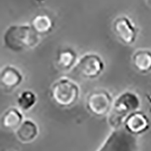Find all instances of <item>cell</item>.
I'll return each instance as SVG.
<instances>
[{
	"label": "cell",
	"mask_w": 151,
	"mask_h": 151,
	"mask_svg": "<svg viewBox=\"0 0 151 151\" xmlns=\"http://www.w3.org/2000/svg\"><path fill=\"white\" fill-rule=\"evenodd\" d=\"M113 30L119 39L125 45H132L138 35V30L135 24L126 16L116 18L113 23Z\"/></svg>",
	"instance_id": "52a82bcc"
},
{
	"label": "cell",
	"mask_w": 151,
	"mask_h": 151,
	"mask_svg": "<svg viewBox=\"0 0 151 151\" xmlns=\"http://www.w3.org/2000/svg\"><path fill=\"white\" fill-rule=\"evenodd\" d=\"M113 101L111 94L104 90L91 92L87 99V107L96 116H104L111 111Z\"/></svg>",
	"instance_id": "8992f818"
},
{
	"label": "cell",
	"mask_w": 151,
	"mask_h": 151,
	"mask_svg": "<svg viewBox=\"0 0 151 151\" xmlns=\"http://www.w3.org/2000/svg\"><path fill=\"white\" fill-rule=\"evenodd\" d=\"M104 67V63L100 55L94 52H88L77 61L73 70L82 77L94 79L103 72Z\"/></svg>",
	"instance_id": "5b68a950"
},
{
	"label": "cell",
	"mask_w": 151,
	"mask_h": 151,
	"mask_svg": "<svg viewBox=\"0 0 151 151\" xmlns=\"http://www.w3.org/2000/svg\"><path fill=\"white\" fill-rule=\"evenodd\" d=\"M139 97L133 91L121 93L113 101L109 116V123L114 129L120 127L121 123L132 113L136 112L140 107Z\"/></svg>",
	"instance_id": "7a4b0ae2"
},
{
	"label": "cell",
	"mask_w": 151,
	"mask_h": 151,
	"mask_svg": "<svg viewBox=\"0 0 151 151\" xmlns=\"http://www.w3.org/2000/svg\"><path fill=\"white\" fill-rule=\"evenodd\" d=\"M31 25L39 35H44L49 33L52 30L53 23L48 16L38 15L32 20Z\"/></svg>",
	"instance_id": "5bb4252c"
},
{
	"label": "cell",
	"mask_w": 151,
	"mask_h": 151,
	"mask_svg": "<svg viewBox=\"0 0 151 151\" xmlns=\"http://www.w3.org/2000/svg\"><path fill=\"white\" fill-rule=\"evenodd\" d=\"M132 63L136 69L141 73L151 71V51L147 49L137 50L132 55Z\"/></svg>",
	"instance_id": "8fae6325"
},
{
	"label": "cell",
	"mask_w": 151,
	"mask_h": 151,
	"mask_svg": "<svg viewBox=\"0 0 151 151\" xmlns=\"http://www.w3.org/2000/svg\"><path fill=\"white\" fill-rule=\"evenodd\" d=\"M0 81H1V85L3 88L13 90L22 82L23 75L17 67L13 65H6L1 71Z\"/></svg>",
	"instance_id": "ba28073f"
},
{
	"label": "cell",
	"mask_w": 151,
	"mask_h": 151,
	"mask_svg": "<svg viewBox=\"0 0 151 151\" xmlns=\"http://www.w3.org/2000/svg\"><path fill=\"white\" fill-rule=\"evenodd\" d=\"M38 1H44V0H38Z\"/></svg>",
	"instance_id": "ac0fdd59"
},
{
	"label": "cell",
	"mask_w": 151,
	"mask_h": 151,
	"mask_svg": "<svg viewBox=\"0 0 151 151\" xmlns=\"http://www.w3.org/2000/svg\"><path fill=\"white\" fill-rule=\"evenodd\" d=\"M51 94L52 100L63 107L74 104L80 96L79 85L72 79L63 77L58 79L52 86Z\"/></svg>",
	"instance_id": "277c9868"
},
{
	"label": "cell",
	"mask_w": 151,
	"mask_h": 151,
	"mask_svg": "<svg viewBox=\"0 0 151 151\" xmlns=\"http://www.w3.org/2000/svg\"><path fill=\"white\" fill-rule=\"evenodd\" d=\"M3 125L6 129H17L23 122V117L19 109L11 108L3 116Z\"/></svg>",
	"instance_id": "4fadbf2b"
},
{
	"label": "cell",
	"mask_w": 151,
	"mask_h": 151,
	"mask_svg": "<svg viewBox=\"0 0 151 151\" xmlns=\"http://www.w3.org/2000/svg\"><path fill=\"white\" fill-rule=\"evenodd\" d=\"M38 127L31 119L24 120L21 125L17 129L16 132L17 139L24 143H29L33 141L38 136Z\"/></svg>",
	"instance_id": "30bf717a"
},
{
	"label": "cell",
	"mask_w": 151,
	"mask_h": 151,
	"mask_svg": "<svg viewBox=\"0 0 151 151\" xmlns=\"http://www.w3.org/2000/svg\"><path fill=\"white\" fill-rule=\"evenodd\" d=\"M125 128L132 134H140L146 131L149 127V120L147 116L141 112L130 114L124 121Z\"/></svg>",
	"instance_id": "9c48e42d"
},
{
	"label": "cell",
	"mask_w": 151,
	"mask_h": 151,
	"mask_svg": "<svg viewBox=\"0 0 151 151\" xmlns=\"http://www.w3.org/2000/svg\"><path fill=\"white\" fill-rule=\"evenodd\" d=\"M139 143L134 134L125 127L115 129L98 151H138Z\"/></svg>",
	"instance_id": "3957f363"
},
{
	"label": "cell",
	"mask_w": 151,
	"mask_h": 151,
	"mask_svg": "<svg viewBox=\"0 0 151 151\" xmlns=\"http://www.w3.org/2000/svg\"><path fill=\"white\" fill-rule=\"evenodd\" d=\"M149 100H150V101H151V94H150V95H149Z\"/></svg>",
	"instance_id": "e0dca14e"
},
{
	"label": "cell",
	"mask_w": 151,
	"mask_h": 151,
	"mask_svg": "<svg viewBox=\"0 0 151 151\" xmlns=\"http://www.w3.org/2000/svg\"><path fill=\"white\" fill-rule=\"evenodd\" d=\"M3 40L7 49L20 52L37 46L41 41V35L31 24H13L5 31Z\"/></svg>",
	"instance_id": "6da1fadb"
},
{
	"label": "cell",
	"mask_w": 151,
	"mask_h": 151,
	"mask_svg": "<svg viewBox=\"0 0 151 151\" xmlns=\"http://www.w3.org/2000/svg\"><path fill=\"white\" fill-rule=\"evenodd\" d=\"M36 102V96L31 91H24L17 97L18 107L23 111H29Z\"/></svg>",
	"instance_id": "9a60e30c"
},
{
	"label": "cell",
	"mask_w": 151,
	"mask_h": 151,
	"mask_svg": "<svg viewBox=\"0 0 151 151\" xmlns=\"http://www.w3.org/2000/svg\"><path fill=\"white\" fill-rule=\"evenodd\" d=\"M146 1V3H147V5L151 8V0H145Z\"/></svg>",
	"instance_id": "2e32d148"
},
{
	"label": "cell",
	"mask_w": 151,
	"mask_h": 151,
	"mask_svg": "<svg viewBox=\"0 0 151 151\" xmlns=\"http://www.w3.org/2000/svg\"><path fill=\"white\" fill-rule=\"evenodd\" d=\"M77 54L70 49H65L59 52L57 57V64L63 70L73 69L77 63Z\"/></svg>",
	"instance_id": "7c38bea8"
}]
</instances>
